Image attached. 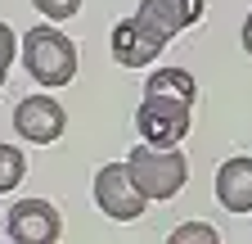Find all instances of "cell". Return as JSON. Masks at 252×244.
<instances>
[{"label":"cell","mask_w":252,"mask_h":244,"mask_svg":"<svg viewBox=\"0 0 252 244\" xmlns=\"http://www.w3.org/2000/svg\"><path fill=\"white\" fill-rule=\"evenodd\" d=\"M144 95H167V100H185V104H194L198 86H194V77H189L185 68H158V73L144 81Z\"/></svg>","instance_id":"obj_9"},{"label":"cell","mask_w":252,"mask_h":244,"mask_svg":"<svg viewBox=\"0 0 252 244\" xmlns=\"http://www.w3.org/2000/svg\"><path fill=\"white\" fill-rule=\"evenodd\" d=\"M14 54H18V37H14V27H9V23H0V86H5V77H9Z\"/></svg>","instance_id":"obj_12"},{"label":"cell","mask_w":252,"mask_h":244,"mask_svg":"<svg viewBox=\"0 0 252 244\" xmlns=\"http://www.w3.org/2000/svg\"><path fill=\"white\" fill-rule=\"evenodd\" d=\"M32 5H36L50 23H63V18H72L81 9V0H32Z\"/></svg>","instance_id":"obj_13"},{"label":"cell","mask_w":252,"mask_h":244,"mask_svg":"<svg viewBox=\"0 0 252 244\" xmlns=\"http://www.w3.org/2000/svg\"><path fill=\"white\" fill-rule=\"evenodd\" d=\"M23 176H27V159H23V149L0 145V195H14V190L23 186Z\"/></svg>","instance_id":"obj_10"},{"label":"cell","mask_w":252,"mask_h":244,"mask_svg":"<svg viewBox=\"0 0 252 244\" xmlns=\"http://www.w3.org/2000/svg\"><path fill=\"white\" fill-rule=\"evenodd\" d=\"M189 109L185 100H167V95H144L135 109V127L144 136V145H180L189 136Z\"/></svg>","instance_id":"obj_4"},{"label":"cell","mask_w":252,"mask_h":244,"mask_svg":"<svg viewBox=\"0 0 252 244\" xmlns=\"http://www.w3.org/2000/svg\"><path fill=\"white\" fill-rule=\"evenodd\" d=\"M220 235H216V226H207V222H185L180 231H171V244H216Z\"/></svg>","instance_id":"obj_11"},{"label":"cell","mask_w":252,"mask_h":244,"mask_svg":"<svg viewBox=\"0 0 252 244\" xmlns=\"http://www.w3.org/2000/svg\"><path fill=\"white\" fill-rule=\"evenodd\" d=\"M203 18V0H140L131 18L113 27V59L122 68H144L153 64L171 37Z\"/></svg>","instance_id":"obj_1"},{"label":"cell","mask_w":252,"mask_h":244,"mask_svg":"<svg viewBox=\"0 0 252 244\" xmlns=\"http://www.w3.org/2000/svg\"><path fill=\"white\" fill-rule=\"evenodd\" d=\"M23 68L41 86H68L77 77V45L59 27H27L23 32Z\"/></svg>","instance_id":"obj_2"},{"label":"cell","mask_w":252,"mask_h":244,"mask_svg":"<svg viewBox=\"0 0 252 244\" xmlns=\"http://www.w3.org/2000/svg\"><path fill=\"white\" fill-rule=\"evenodd\" d=\"M5 231L14 244H54L63 235V222H59V208L45 203V199H23L9 208L5 217Z\"/></svg>","instance_id":"obj_7"},{"label":"cell","mask_w":252,"mask_h":244,"mask_svg":"<svg viewBox=\"0 0 252 244\" xmlns=\"http://www.w3.org/2000/svg\"><path fill=\"white\" fill-rule=\"evenodd\" d=\"M216 199L225 212H252V159H230L216 172Z\"/></svg>","instance_id":"obj_8"},{"label":"cell","mask_w":252,"mask_h":244,"mask_svg":"<svg viewBox=\"0 0 252 244\" xmlns=\"http://www.w3.org/2000/svg\"><path fill=\"white\" fill-rule=\"evenodd\" d=\"M126 172H131V181L140 186L144 199H171L189 181V163L176 154V145H140V149H131Z\"/></svg>","instance_id":"obj_3"},{"label":"cell","mask_w":252,"mask_h":244,"mask_svg":"<svg viewBox=\"0 0 252 244\" xmlns=\"http://www.w3.org/2000/svg\"><path fill=\"white\" fill-rule=\"evenodd\" d=\"M94 203H99V212L113 217V222H135L149 199L131 181L126 163H108V167H99V176H94Z\"/></svg>","instance_id":"obj_5"},{"label":"cell","mask_w":252,"mask_h":244,"mask_svg":"<svg viewBox=\"0 0 252 244\" xmlns=\"http://www.w3.org/2000/svg\"><path fill=\"white\" fill-rule=\"evenodd\" d=\"M243 50H248V54H252V14H248V18H243Z\"/></svg>","instance_id":"obj_14"},{"label":"cell","mask_w":252,"mask_h":244,"mask_svg":"<svg viewBox=\"0 0 252 244\" xmlns=\"http://www.w3.org/2000/svg\"><path fill=\"white\" fill-rule=\"evenodd\" d=\"M68 127V113L54 95H27L14 104V131L32 145H54Z\"/></svg>","instance_id":"obj_6"}]
</instances>
